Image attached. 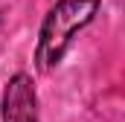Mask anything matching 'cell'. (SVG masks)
Listing matches in <instances>:
<instances>
[{
  "mask_svg": "<svg viewBox=\"0 0 125 122\" xmlns=\"http://www.w3.org/2000/svg\"><path fill=\"white\" fill-rule=\"evenodd\" d=\"M3 122H41L38 96L26 73H15L3 90Z\"/></svg>",
  "mask_w": 125,
  "mask_h": 122,
  "instance_id": "obj_2",
  "label": "cell"
},
{
  "mask_svg": "<svg viewBox=\"0 0 125 122\" xmlns=\"http://www.w3.org/2000/svg\"><path fill=\"white\" fill-rule=\"evenodd\" d=\"M96 12H99V0H58L41 23L38 47H35V67L41 73L55 70L67 55L76 32L84 29L96 18Z\"/></svg>",
  "mask_w": 125,
  "mask_h": 122,
  "instance_id": "obj_1",
  "label": "cell"
}]
</instances>
